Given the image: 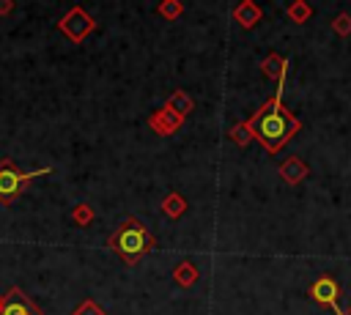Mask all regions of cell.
Returning <instances> with one entry per match:
<instances>
[{
	"mask_svg": "<svg viewBox=\"0 0 351 315\" xmlns=\"http://www.w3.org/2000/svg\"><path fill=\"white\" fill-rule=\"evenodd\" d=\"M252 126H255V137L274 153L285 140H291V134L296 129V121L280 107V93H277L274 101L266 107V112H261L252 121Z\"/></svg>",
	"mask_w": 351,
	"mask_h": 315,
	"instance_id": "obj_1",
	"label": "cell"
},
{
	"mask_svg": "<svg viewBox=\"0 0 351 315\" xmlns=\"http://www.w3.org/2000/svg\"><path fill=\"white\" fill-rule=\"evenodd\" d=\"M47 173H49L47 167H44V170H36V173H19L8 159L0 162V203H3V205L14 203V200L22 194V186H25L30 178L47 175Z\"/></svg>",
	"mask_w": 351,
	"mask_h": 315,
	"instance_id": "obj_2",
	"label": "cell"
},
{
	"mask_svg": "<svg viewBox=\"0 0 351 315\" xmlns=\"http://www.w3.org/2000/svg\"><path fill=\"white\" fill-rule=\"evenodd\" d=\"M110 244H112V247H115L121 255H126V257L132 260V257H137V255L145 249L148 236H145V233H143V230H140V227L132 222V225H126L121 233H115Z\"/></svg>",
	"mask_w": 351,
	"mask_h": 315,
	"instance_id": "obj_3",
	"label": "cell"
},
{
	"mask_svg": "<svg viewBox=\"0 0 351 315\" xmlns=\"http://www.w3.org/2000/svg\"><path fill=\"white\" fill-rule=\"evenodd\" d=\"M58 27H60L71 41H77V44H80V41L93 30V19H90L82 8H71V11L58 22Z\"/></svg>",
	"mask_w": 351,
	"mask_h": 315,
	"instance_id": "obj_4",
	"label": "cell"
},
{
	"mask_svg": "<svg viewBox=\"0 0 351 315\" xmlns=\"http://www.w3.org/2000/svg\"><path fill=\"white\" fill-rule=\"evenodd\" d=\"M0 315H41V310L22 293L19 285H11V290L3 296V310Z\"/></svg>",
	"mask_w": 351,
	"mask_h": 315,
	"instance_id": "obj_5",
	"label": "cell"
},
{
	"mask_svg": "<svg viewBox=\"0 0 351 315\" xmlns=\"http://www.w3.org/2000/svg\"><path fill=\"white\" fill-rule=\"evenodd\" d=\"M0 310H3V299H0Z\"/></svg>",
	"mask_w": 351,
	"mask_h": 315,
	"instance_id": "obj_9",
	"label": "cell"
},
{
	"mask_svg": "<svg viewBox=\"0 0 351 315\" xmlns=\"http://www.w3.org/2000/svg\"><path fill=\"white\" fill-rule=\"evenodd\" d=\"M74 315H104V310H101L96 301H82V304L74 310Z\"/></svg>",
	"mask_w": 351,
	"mask_h": 315,
	"instance_id": "obj_6",
	"label": "cell"
},
{
	"mask_svg": "<svg viewBox=\"0 0 351 315\" xmlns=\"http://www.w3.org/2000/svg\"><path fill=\"white\" fill-rule=\"evenodd\" d=\"M14 11V3L11 0H0V14H11Z\"/></svg>",
	"mask_w": 351,
	"mask_h": 315,
	"instance_id": "obj_8",
	"label": "cell"
},
{
	"mask_svg": "<svg viewBox=\"0 0 351 315\" xmlns=\"http://www.w3.org/2000/svg\"><path fill=\"white\" fill-rule=\"evenodd\" d=\"M74 219H77L80 225H88V222H90V211H88V208H74Z\"/></svg>",
	"mask_w": 351,
	"mask_h": 315,
	"instance_id": "obj_7",
	"label": "cell"
}]
</instances>
